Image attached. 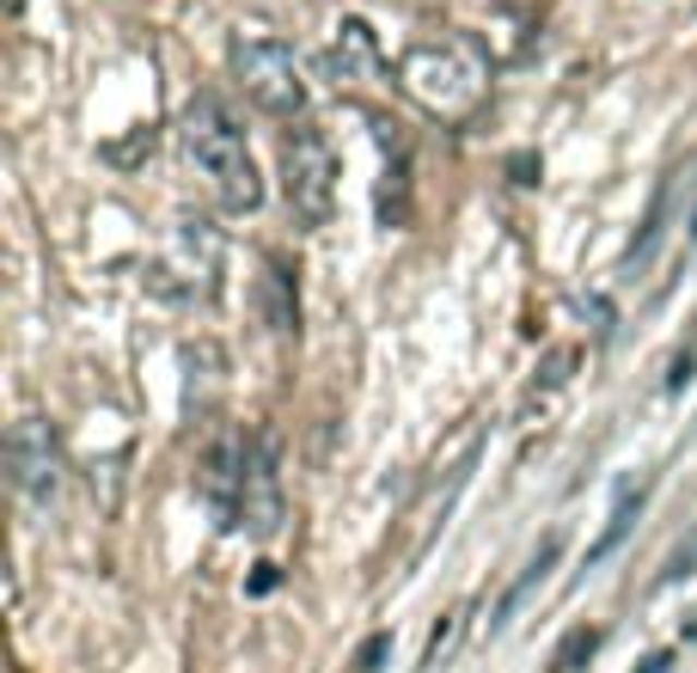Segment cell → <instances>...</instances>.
Returning a JSON list of instances; mask_svg holds the SVG:
<instances>
[{
    "label": "cell",
    "instance_id": "cell-6",
    "mask_svg": "<svg viewBox=\"0 0 697 673\" xmlns=\"http://www.w3.org/2000/svg\"><path fill=\"white\" fill-rule=\"evenodd\" d=\"M239 520L251 539H276L281 527V471H276V435H251L245 454V496H239Z\"/></svg>",
    "mask_w": 697,
    "mask_h": 673
},
{
    "label": "cell",
    "instance_id": "cell-19",
    "mask_svg": "<svg viewBox=\"0 0 697 673\" xmlns=\"http://www.w3.org/2000/svg\"><path fill=\"white\" fill-rule=\"evenodd\" d=\"M7 7H25V0H7Z\"/></svg>",
    "mask_w": 697,
    "mask_h": 673
},
{
    "label": "cell",
    "instance_id": "cell-18",
    "mask_svg": "<svg viewBox=\"0 0 697 673\" xmlns=\"http://www.w3.org/2000/svg\"><path fill=\"white\" fill-rule=\"evenodd\" d=\"M666 661H673V656H649V661H642L636 673H666Z\"/></svg>",
    "mask_w": 697,
    "mask_h": 673
},
{
    "label": "cell",
    "instance_id": "cell-11",
    "mask_svg": "<svg viewBox=\"0 0 697 673\" xmlns=\"http://www.w3.org/2000/svg\"><path fill=\"white\" fill-rule=\"evenodd\" d=\"M557 551H563V532H544V539H539V551H532V557H527V569H520V581H514V588H508V600H502V612H496V618H490V625H508V618H514V612H520V600H527L532 594V588H539V581H544V569H551V564H557Z\"/></svg>",
    "mask_w": 697,
    "mask_h": 673
},
{
    "label": "cell",
    "instance_id": "cell-2",
    "mask_svg": "<svg viewBox=\"0 0 697 673\" xmlns=\"http://www.w3.org/2000/svg\"><path fill=\"white\" fill-rule=\"evenodd\" d=\"M184 154L208 190H215V203L232 208V215H251V208L264 203V178L251 166V147H245V129L232 123L227 110L215 98H196L184 110Z\"/></svg>",
    "mask_w": 697,
    "mask_h": 673
},
{
    "label": "cell",
    "instance_id": "cell-12",
    "mask_svg": "<svg viewBox=\"0 0 697 673\" xmlns=\"http://www.w3.org/2000/svg\"><path fill=\"white\" fill-rule=\"evenodd\" d=\"M459 630H465V612L453 606V612H441V625L429 630V649H422V668L417 673H441L453 661V649H459Z\"/></svg>",
    "mask_w": 697,
    "mask_h": 673
},
{
    "label": "cell",
    "instance_id": "cell-1",
    "mask_svg": "<svg viewBox=\"0 0 697 673\" xmlns=\"http://www.w3.org/2000/svg\"><path fill=\"white\" fill-rule=\"evenodd\" d=\"M398 86L441 123H471L490 98V68L459 37H422L398 56Z\"/></svg>",
    "mask_w": 697,
    "mask_h": 673
},
{
    "label": "cell",
    "instance_id": "cell-17",
    "mask_svg": "<svg viewBox=\"0 0 697 673\" xmlns=\"http://www.w3.org/2000/svg\"><path fill=\"white\" fill-rule=\"evenodd\" d=\"M685 380H692V356H680V361H673V374H666V386L680 392V386H685Z\"/></svg>",
    "mask_w": 697,
    "mask_h": 673
},
{
    "label": "cell",
    "instance_id": "cell-4",
    "mask_svg": "<svg viewBox=\"0 0 697 673\" xmlns=\"http://www.w3.org/2000/svg\"><path fill=\"white\" fill-rule=\"evenodd\" d=\"M281 196H288L300 227H325L331 208H337V154L307 123L281 142Z\"/></svg>",
    "mask_w": 697,
    "mask_h": 673
},
{
    "label": "cell",
    "instance_id": "cell-15",
    "mask_svg": "<svg viewBox=\"0 0 697 673\" xmlns=\"http://www.w3.org/2000/svg\"><path fill=\"white\" fill-rule=\"evenodd\" d=\"M392 656V630H373L368 642H361V656H356V673H380Z\"/></svg>",
    "mask_w": 697,
    "mask_h": 673
},
{
    "label": "cell",
    "instance_id": "cell-7",
    "mask_svg": "<svg viewBox=\"0 0 697 673\" xmlns=\"http://www.w3.org/2000/svg\"><path fill=\"white\" fill-rule=\"evenodd\" d=\"M245 454H251V441H239V435L208 441V454H202V496L215 502L220 527L239 520V496H245Z\"/></svg>",
    "mask_w": 697,
    "mask_h": 673
},
{
    "label": "cell",
    "instance_id": "cell-5",
    "mask_svg": "<svg viewBox=\"0 0 697 673\" xmlns=\"http://www.w3.org/2000/svg\"><path fill=\"white\" fill-rule=\"evenodd\" d=\"M7 478L25 502H49L56 484H62V454H56V435L37 417H19L7 429Z\"/></svg>",
    "mask_w": 697,
    "mask_h": 673
},
{
    "label": "cell",
    "instance_id": "cell-16",
    "mask_svg": "<svg viewBox=\"0 0 697 673\" xmlns=\"http://www.w3.org/2000/svg\"><path fill=\"white\" fill-rule=\"evenodd\" d=\"M269 588H276V569L257 564V576H251V594H269Z\"/></svg>",
    "mask_w": 697,
    "mask_h": 673
},
{
    "label": "cell",
    "instance_id": "cell-13",
    "mask_svg": "<svg viewBox=\"0 0 697 673\" xmlns=\"http://www.w3.org/2000/svg\"><path fill=\"white\" fill-rule=\"evenodd\" d=\"M593 649H600V630L593 625H575L569 637L557 642V656H551V673H581L593 661Z\"/></svg>",
    "mask_w": 697,
    "mask_h": 673
},
{
    "label": "cell",
    "instance_id": "cell-9",
    "mask_svg": "<svg viewBox=\"0 0 697 673\" xmlns=\"http://www.w3.org/2000/svg\"><path fill=\"white\" fill-rule=\"evenodd\" d=\"M331 74L337 80H373L380 74V49H373V32L361 19L337 25V44H331Z\"/></svg>",
    "mask_w": 697,
    "mask_h": 673
},
{
    "label": "cell",
    "instance_id": "cell-3",
    "mask_svg": "<svg viewBox=\"0 0 697 673\" xmlns=\"http://www.w3.org/2000/svg\"><path fill=\"white\" fill-rule=\"evenodd\" d=\"M232 80L269 117H300L307 110V80H300L295 49L281 37H232Z\"/></svg>",
    "mask_w": 697,
    "mask_h": 673
},
{
    "label": "cell",
    "instance_id": "cell-10",
    "mask_svg": "<svg viewBox=\"0 0 697 673\" xmlns=\"http://www.w3.org/2000/svg\"><path fill=\"white\" fill-rule=\"evenodd\" d=\"M380 142H386V184H380V220L386 227H404L410 220V159H404V142L386 135L380 123Z\"/></svg>",
    "mask_w": 697,
    "mask_h": 673
},
{
    "label": "cell",
    "instance_id": "cell-8",
    "mask_svg": "<svg viewBox=\"0 0 697 673\" xmlns=\"http://www.w3.org/2000/svg\"><path fill=\"white\" fill-rule=\"evenodd\" d=\"M257 307H264V325L281 331V337H295L300 331V300H295V276L264 257V276H257Z\"/></svg>",
    "mask_w": 697,
    "mask_h": 673
},
{
    "label": "cell",
    "instance_id": "cell-14",
    "mask_svg": "<svg viewBox=\"0 0 697 673\" xmlns=\"http://www.w3.org/2000/svg\"><path fill=\"white\" fill-rule=\"evenodd\" d=\"M636 502H642V490L618 502V515H612V527L600 532V545H593V557H605V551H612V545H618V539H624V527H630V515H636Z\"/></svg>",
    "mask_w": 697,
    "mask_h": 673
},
{
    "label": "cell",
    "instance_id": "cell-20",
    "mask_svg": "<svg viewBox=\"0 0 697 673\" xmlns=\"http://www.w3.org/2000/svg\"><path fill=\"white\" fill-rule=\"evenodd\" d=\"M692 227H697V220H692Z\"/></svg>",
    "mask_w": 697,
    "mask_h": 673
}]
</instances>
